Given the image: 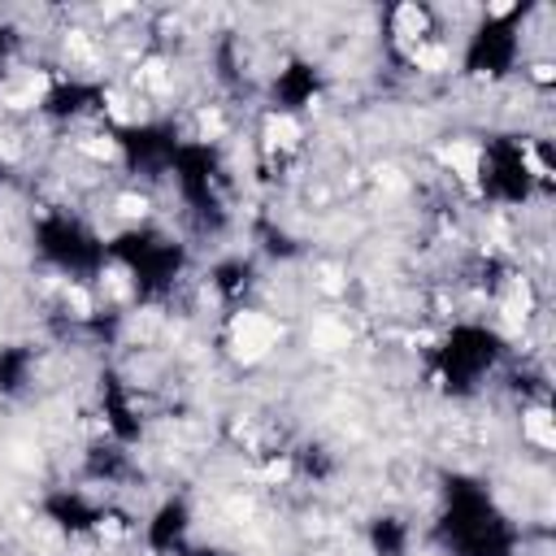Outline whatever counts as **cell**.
I'll return each instance as SVG.
<instances>
[{
    "mask_svg": "<svg viewBox=\"0 0 556 556\" xmlns=\"http://www.w3.org/2000/svg\"><path fill=\"white\" fill-rule=\"evenodd\" d=\"M517 434H521V443L534 452V456H552V447H556V421H552V408H547V400H521V408H517Z\"/></svg>",
    "mask_w": 556,
    "mask_h": 556,
    "instance_id": "3",
    "label": "cell"
},
{
    "mask_svg": "<svg viewBox=\"0 0 556 556\" xmlns=\"http://www.w3.org/2000/svg\"><path fill=\"white\" fill-rule=\"evenodd\" d=\"M430 35H439L434 9H426V4H395V9L387 13V43H391L395 56L408 52V48H417V43L430 39Z\"/></svg>",
    "mask_w": 556,
    "mask_h": 556,
    "instance_id": "2",
    "label": "cell"
},
{
    "mask_svg": "<svg viewBox=\"0 0 556 556\" xmlns=\"http://www.w3.org/2000/svg\"><path fill=\"white\" fill-rule=\"evenodd\" d=\"M287 343V321L274 308H256V304H239L226 313L222 321V348L226 361L239 369H261L269 365Z\"/></svg>",
    "mask_w": 556,
    "mask_h": 556,
    "instance_id": "1",
    "label": "cell"
}]
</instances>
